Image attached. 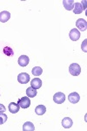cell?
<instances>
[{"mask_svg": "<svg viewBox=\"0 0 87 131\" xmlns=\"http://www.w3.org/2000/svg\"></svg>", "mask_w": 87, "mask_h": 131, "instance_id": "obj_24", "label": "cell"}, {"mask_svg": "<svg viewBox=\"0 0 87 131\" xmlns=\"http://www.w3.org/2000/svg\"><path fill=\"white\" fill-rule=\"evenodd\" d=\"M74 4L75 2L73 0H64L63 1V5L65 8V10H71L74 8Z\"/></svg>", "mask_w": 87, "mask_h": 131, "instance_id": "obj_11", "label": "cell"}, {"mask_svg": "<svg viewBox=\"0 0 87 131\" xmlns=\"http://www.w3.org/2000/svg\"><path fill=\"white\" fill-rule=\"evenodd\" d=\"M23 130L24 131H34L35 130V126L32 122H26L23 125Z\"/></svg>", "mask_w": 87, "mask_h": 131, "instance_id": "obj_14", "label": "cell"}, {"mask_svg": "<svg viewBox=\"0 0 87 131\" xmlns=\"http://www.w3.org/2000/svg\"><path fill=\"white\" fill-rule=\"evenodd\" d=\"M72 125H73V122L70 117H65L62 120V126L65 128H70L72 127Z\"/></svg>", "mask_w": 87, "mask_h": 131, "instance_id": "obj_12", "label": "cell"}, {"mask_svg": "<svg viewBox=\"0 0 87 131\" xmlns=\"http://www.w3.org/2000/svg\"><path fill=\"white\" fill-rule=\"evenodd\" d=\"M81 3H82L83 6H84V8H83V9L85 10V7H86V1H82ZM83 6H82V7H83Z\"/></svg>", "mask_w": 87, "mask_h": 131, "instance_id": "obj_23", "label": "cell"}, {"mask_svg": "<svg viewBox=\"0 0 87 131\" xmlns=\"http://www.w3.org/2000/svg\"><path fill=\"white\" fill-rule=\"evenodd\" d=\"M6 121H7V115H5V113L0 114V125H3L4 123H5Z\"/></svg>", "mask_w": 87, "mask_h": 131, "instance_id": "obj_19", "label": "cell"}, {"mask_svg": "<svg viewBox=\"0 0 87 131\" xmlns=\"http://www.w3.org/2000/svg\"><path fill=\"white\" fill-rule=\"evenodd\" d=\"M31 86L35 89H39L42 86V81L39 78H34L32 81H31Z\"/></svg>", "mask_w": 87, "mask_h": 131, "instance_id": "obj_13", "label": "cell"}, {"mask_svg": "<svg viewBox=\"0 0 87 131\" xmlns=\"http://www.w3.org/2000/svg\"><path fill=\"white\" fill-rule=\"evenodd\" d=\"M38 92H37V89H35V88H33L32 86H31V88H28L26 90V94L27 96L29 97V98H33V97H35L37 95Z\"/></svg>", "mask_w": 87, "mask_h": 131, "instance_id": "obj_16", "label": "cell"}, {"mask_svg": "<svg viewBox=\"0 0 87 131\" xmlns=\"http://www.w3.org/2000/svg\"><path fill=\"white\" fill-rule=\"evenodd\" d=\"M68 100H69V101L71 103H72V104H76V103H78V101H79L80 96L77 92H73V93H71V94H69V96H68Z\"/></svg>", "mask_w": 87, "mask_h": 131, "instance_id": "obj_7", "label": "cell"}, {"mask_svg": "<svg viewBox=\"0 0 87 131\" xmlns=\"http://www.w3.org/2000/svg\"><path fill=\"white\" fill-rule=\"evenodd\" d=\"M53 101L55 103H57V104H62V103L65 102V94H63L62 92L56 93L53 96Z\"/></svg>", "mask_w": 87, "mask_h": 131, "instance_id": "obj_3", "label": "cell"}, {"mask_svg": "<svg viewBox=\"0 0 87 131\" xmlns=\"http://www.w3.org/2000/svg\"><path fill=\"white\" fill-rule=\"evenodd\" d=\"M76 25H77V29L78 31H86V28H87L86 20L83 19V18H78L77 20V22H76Z\"/></svg>", "mask_w": 87, "mask_h": 131, "instance_id": "obj_4", "label": "cell"}, {"mask_svg": "<svg viewBox=\"0 0 87 131\" xmlns=\"http://www.w3.org/2000/svg\"><path fill=\"white\" fill-rule=\"evenodd\" d=\"M6 111V107L3 104H0V114H3Z\"/></svg>", "mask_w": 87, "mask_h": 131, "instance_id": "obj_22", "label": "cell"}, {"mask_svg": "<svg viewBox=\"0 0 87 131\" xmlns=\"http://www.w3.org/2000/svg\"><path fill=\"white\" fill-rule=\"evenodd\" d=\"M31 73H32V74L34 76H39L42 74V73H43V69H42L40 67H35L32 68Z\"/></svg>", "mask_w": 87, "mask_h": 131, "instance_id": "obj_18", "label": "cell"}, {"mask_svg": "<svg viewBox=\"0 0 87 131\" xmlns=\"http://www.w3.org/2000/svg\"><path fill=\"white\" fill-rule=\"evenodd\" d=\"M18 104L21 108H28L31 106V100H30L28 96L22 97V98L18 101Z\"/></svg>", "mask_w": 87, "mask_h": 131, "instance_id": "obj_2", "label": "cell"}, {"mask_svg": "<svg viewBox=\"0 0 87 131\" xmlns=\"http://www.w3.org/2000/svg\"><path fill=\"white\" fill-rule=\"evenodd\" d=\"M10 18V13L7 10H4V12H0V22L5 23L7 22Z\"/></svg>", "mask_w": 87, "mask_h": 131, "instance_id": "obj_9", "label": "cell"}, {"mask_svg": "<svg viewBox=\"0 0 87 131\" xmlns=\"http://www.w3.org/2000/svg\"><path fill=\"white\" fill-rule=\"evenodd\" d=\"M8 109L11 114H17L20 109V107L18 106V103H14V102H10L8 106Z\"/></svg>", "mask_w": 87, "mask_h": 131, "instance_id": "obj_10", "label": "cell"}, {"mask_svg": "<svg viewBox=\"0 0 87 131\" xmlns=\"http://www.w3.org/2000/svg\"><path fill=\"white\" fill-rule=\"evenodd\" d=\"M86 42H87V39H84V40L83 41V43H82V46H81L82 50L84 51V52H87V49H86Z\"/></svg>", "mask_w": 87, "mask_h": 131, "instance_id": "obj_21", "label": "cell"}, {"mask_svg": "<svg viewBox=\"0 0 87 131\" xmlns=\"http://www.w3.org/2000/svg\"><path fill=\"white\" fill-rule=\"evenodd\" d=\"M29 61H30V59L28 56L21 55L19 58H18V65L23 67H26V66L29 64Z\"/></svg>", "mask_w": 87, "mask_h": 131, "instance_id": "obj_8", "label": "cell"}, {"mask_svg": "<svg viewBox=\"0 0 87 131\" xmlns=\"http://www.w3.org/2000/svg\"><path fill=\"white\" fill-rule=\"evenodd\" d=\"M30 75L27 73H21L18 75V81L21 84H26L30 81Z\"/></svg>", "mask_w": 87, "mask_h": 131, "instance_id": "obj_5", "label": "cell"}, {"mask_svg": "<svg viewBox=\"0 0 87 131\" xmlns=\"http://www.w3.org/2000/svg\"><path fill=\"white\" fill-rule=\"evenodd\" d=\"M69 72L72 76H78L81 73V67L77 63H72L69 67Z\"/></svg>", "mask_w": 87, "mask_h": 131, "instance_id": "obj_1", "label": "cell"}, {"mask_svg": "<svg viewBox=\"0 0 87 131\" xmlns=\"http://www.w3.org/2000/svg\"><path fill=\"white\" fill-rule=\"evenodd\" d=\"M69 37L72 41H77L80 38V31H78L77 28H74L72 30L70 31Z\"/></svg>", "mask_w": 87, "mask_h": 131, "instance_id": "obj_6", "label": "cell"}, {"mask_svg": "<svg viewBox=\"0 0 87 131\" xmlns=\"http://www.w3.org/2000/svg\"><path fill=\"white\" fill-rule=\"evenodd\" d=\"M45 112H46V107L44 105H39L35 108V113L38 115H43L45 114Z\"/></svg>", "mask_w": 87, "mask_h": 131, "instance_id": "obj_15", "label": "cell"}, {"mask_svg": "<svg viewBox=\"0 0 87 131\" xmlns=\"http://www.w3.org/2000/svg\"><path fill=\"white\" fill-rule=\"evenodd\" d=\"M4 52H5V54L7 56L13 55V51H12L11 48H10V47H5V49H4Z\"/></svg>", "mask_w": 87, "mask_h": 131, "instance_id": "obj_20", "label": "cell"}, {"mask_svg": "<svg viewBox=\"0 0 87 131\" xmlns=\"http://www.w3.org/2000/svg\"><path fill=\"white\" fill-rule=\"evenodd\" d=\"M83 10H84V9H83L82 7V5L80 3H75L74 4V8H73V12L75 14H80L83 12Z\"/></svg>", "mask_w": 87, "mask_h": 131, "instance_id": "obj_17", "label": "cell"}]
</instances>
